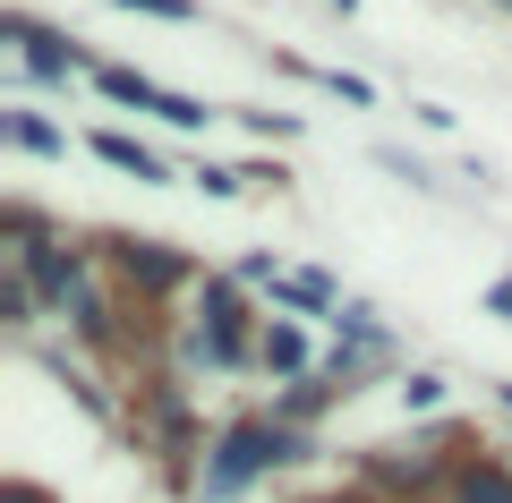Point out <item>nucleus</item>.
I'll use <instances>...</instances> for the list:
<instances>
[{"label":"nucleus","instance_id":"423d86ee","mask_svg":"<svg viewBox=\"0 0 512 503\" xmlns=\"http://www.w3.org/2000/svg\"><path fill=\"white\" fill-rule=\"evenodd\" d=\"M9 137H18L26 154H69V137H60L52 120H35V111H9Z\"/></svg>","mask_w":512,"mask_h":503},{"label":"nucleus","instance_id":"0eeeda50","mask_svg":"<svg viewBox=\"0 0 512 503\" xmlns=\"http://www.w3.org/2000/svg\"><path fill=\"white\" fill-rule=\"evenodd\" d=\"M453 495L461 503H512V478H504V469H461Z\"/></svg>","mask_w":512,"mask_h":503},{"label":"nucleus","instance_id":"f03ea898","mask_svg":"<svg viewBox=\"0 0 512 503\" xmlns=\"http://www.w3.org/2000/svg\"><path fill=\"white\" fill-rule=\"evenodd\" d=\"M94 86H103L111 103H137V111H163L171 128H205V120H214V111H205V103H188V94H163V86H154V77H137V69H94Z\"/></svg>","mask_w":512,"mask_h":503},{"label":"nucleus","instance_id":"1a4fd4ad","mask_svg":"<svg viewBox=\"0 0 512 503\" xmlns=\"http://www.w3.org/2000/svg\"><path fill=\"white\" fill-rule=\"evenodd\" d=\"M120 9H146V18H180V26L197 18V0H120Z\"/></svg>","mask_w":512,"mask_h":503},{"label":"nucleus","instance_id":"f257e3e1","mask_svg":"<svg viewBox=\"0 0 512 503\" xmlns=\"http://www.w3.org/2000/svg\"><path fill=\"white\" fill-rule=\"evenodd\" d=\"M291 452H299V435H282V427H231L222 435V461L205 469V495H231V486H248L256 469L291 461Z\"/></svg>","mask_w":512,"mask_h":503},{"label":"nucleus","instance_id":"6e6552de","mask_svg":"<svg viewBox=\"0 0 512 503\" xmlns=\"http://www.w3.org/2000/svg\"><path fill=\"white\" fill-rule=\"evenodd\" d=\"M265 367H282V376H291V367H308V342H299L291 324H274V333H265Z\"/></svg>","mask_w":512,"mask_h":503},{"label":"nucleus","instance_id":"7ed1b4c3","mask_svg":"<svg viewBox=\"0 0 512 503\" xmlns=\"http://www.w3.org/2000/svg\"><path fill=\"white\" fill-rule=\"evenodd\" d=\"M9 43H18V52H26V69H35V77H69V52H60V43L43 35V26L9 18Z\"/></svg>","mask_w":512,"mask_h":503},{"label":"nucleus","instance_id":"20e7f679","mask_svg":"<svg viewBox=\"0 0 512 503\" xmlns=\"http://www.w3.org/2000/svg\"><path fill=\"white\" fill-rule=\"evenodd\" d=\"M94 154H103L111 171H137V180H163V162H154V154H146L137 137H120V128H103V137H94Z\"/></svg>","mask_w":512,"mask_h":503},{"label":"nucleus","instance_id":"39448f33","mask_svg":"<svg viewBox=\"0 0 512 503\" xmlns=\"http://www.w3.org/2000/svg\"><path fill=\"white\" fill-rule=\"evenodd\" d=\"M120 265H128V273H146V282H180V256L146 248V239H120Z\"/></svg>","mask_w":512,"mask_h":503},{"label":"nucleus","instance_id":"9d476101","mask_svg":"<svg viewBox=\"0 0 512 503\" xmlns=\"http://www.w3.org/2000/svg\"><path fill=\"white\" fill-rule=\"evenodd\" d=\"M487 307H495V316H512V282H495V290H487Z\"/></svg>","mask_w":512,"mask_h":503}]
</instances>
